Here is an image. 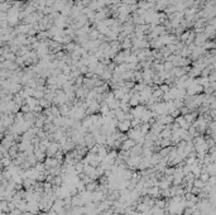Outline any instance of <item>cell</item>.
I'll return each mask as SVG.
<instances>
[{
	"label": "cell",
	"instance_id": "cell-1",
	"mask_svg": "<svg viewBox=\"0 0 216 215\" xmlns=\"http://www.w3.org/2000/svg\"><path fill=\"white\" fill-rule=\"evenodd\" d=\"M130 129H132V120L124 119V120H121V122H119V124H118V131H119V132L128 133Z\"/></svg>",
	"mask_w": 216,
	"mask_h": 215
},
{
	"label": "cell",
	"instance_id": "cell-2",
	"mask_svg": "<svg viewBox=\"0 0 216 215\" xmlns=\"http://www.w3.org/2000/svg\"><path fill=\"white\" fill-rule=\"evenodd\" d=\"M105 199H106V195H105L104 191L96 190V191L92 192V202L99 204V202H101V201H104Z\"/></svg>",
	"mask_w": 216,
	"mask_h": 215
},
{
	"label": "cell",
	"instance_id": "cell-3",
	"mask_svg": "<svg viewBox=\"0 0 216 215\" xmlns=\"http://www.w3.org/2000/svg\"><path fill=\"white\" fill-rule=\"evenodd\" d=\"M148 195L152 196L153 199H159V197H162V190L159 189V186H153L148 190Z\"/></svg>",
	"mask_w": 216,
	"mask_h": 215
},
{
	"label": "cell",
	"instance_id": "cell-4",
	"mask_svg": "<svg viewBox=\"0 0 216 215\" xmlns=\"http://www.w3.org/2000/svg\"><path fill=\"white\" fill-rule=\"evenodd\" d=\"M44 165H45V168H47V169L57 167V166H62V165H60V162L57 161L54 157H47L44 160Z\"/></svg>",
	"mask_w": 216,
	"mask_h": 215
},
{
	"label": "cell",
	"instance_id": "cell-5",
	"mask_svg": "<svg viewBox=\"0 0 216 215\" xmlns=\"http://www.w3.org/2000/svg\"><path fill=\"white\" fill-rule=\"evenodd\" d=\"M136 144V142L134 139H132V138H128L125 142H123L121 143V148H120V151H132L133 149V147Z\"/></svg>",
	"mask_w": 216,
	"mask_h": 215
},
{
	"label": "cell",
	"instance_id": "cell-6",
	"mask_svg": "<svg viewBox=\"0 0 216 215\" xmlns=\"http://www.w3.org/2000/svg\"><path fill=\"white\" fill-rule=\"evenodd\" d=\"M174 122H176V123H178V124H180V127H181L182 129H188L190 125H191V124H188V123L186 122V119H185V116H183V115L177 116V118L174 119Z\"/></svg>",
	"mask_w": 216,
	"mask_h": 215
},
{
	"label": "cell",
	"instance_id": "cell-7",
	"mask_svg": "<svg viewBox=\"0 0 216 215\" xmlns=\"http://www.w3.org/2000/svg\"><path fill=\"white\" fill-rule=\"evenodd\" d=\"M71 107L68 104H65V105H61L60 106V110H61V115L62 116H65V118H68V116H71Z\"/></svg>",
	"mask_w": 216,
	"mask_h": 215
},
{
	"label": "cell",
	"instance_id": "cell-8",
	"mask_svg": "<svg viewBox=\"0 0 216 215\" xmlns=\"http://www.w3.org/2000/svg\"><path fill=\"white\" fill-rule=\"evenodd\" d=\"M81 123H82V127L87 128V129H89L90 127H92V125H94V118H92V115H86V118H85V119H82Z\"/></svg>",
	"mask_w": 216,
	"mask_h": 215
},
{
	"label": "cell",
	"instance_id": "cell-9",
	"mask_svg": "<svg viewBox=\"0 0 216 215\" xmlns=\"http://www.w3.org/2000/svg\"><path fill=\"white\" fill-rule=\"evenodd\" d=\"M148 210H150V208L148 206L147 204H144V202H139L138 205H136V211L140 213V214H144V213H147Z\"/></svg>",
	"mask_w": 216,
	"mask_h": 215
},
{
	"label": "cell",
	"instance_id": "cell-10",
	"mask_svg": "<svg viewBox=\"0 0 216 215\" xmlns=\"http://www.w3.org/2000/svg\"><path fill=\"white\" fill-rule=\"evenodd\" d=\"M25 104H28L31 107H32V110H33V107L34 106H37V105H39V99H36V98H27L25 99Z\"/></svg>",
	"mask_w": 216,
	"mask_h": 215
},
{
	"label": "cell",
	"instance_id": "cell-11",
	"mask_svg": "<svg viewBox=\"0 0 216 215\" xmlns=\"http://www.w3.org/2000/svg\"><path fill=\"white\" fill-rule=\"evenodd\" d=\"M150 128H152V125L149 123H142V125L139 127V129H140V132L143 133L144 135H147L148 133L150 132Z\"/></svg>",
	"mask_w": 216,
	"mask_h": 215
},
{
	"label": "cell",
	"instance_id": "cell-12",
	"mask_svg": "<svg viewBox=\"0 0 216 215\" xmlns=\"http://www.w3.org/2000/svg\"><path fill=\"white\" fill-rule=\"evenodd\" d=\"M125 114H127V113H125V111L121 109V107H119V109L115 110V118H116L119 122H121V120L125 119Z\"/></svg>",
	"mask_w": 216,
	"mask_h": 215
},
{
	"label": "cell",
	"instance_id": "cell-13",
	"mask_svg": "<svg viewBox=\"0 0 216 215\" xmlns=\"http://www.w3.org/2000/svg\"><path fill=\"white\" fill-rule=\"evenodd\" d=\"M158 186H159V189H161V190H166V189H169L171 186H172V184H171L169 181H167L166 177H164L163 180L159 181V185H158Z\"/></svg>",
	"mask_w": 216,
	"mask_h": 215
},
{
	"label": "cell",
	"instance_id": "cell-14",
	"mask_svg": "<svg viewBox=\"0 0 216 215\" xmlns=\"http://www.w3.org/2000/svg\"><path fill=\"white\" fill-rule=\"evenodd\" d=\"M25 122V116H24V113H16L15 114V124H23Z\"/></svg>",
	"mask_w": 216,
	"mask_h": 215
},
{
	"label": "cell",
	"instance_id": "cell-15",
	"mask_svg": "<svg viewBox=\"0 0 216 215\" xmlns=\"http://www.w3.org/2000/svg\"><path fill=\"white\" fill-rule=\"evenodd\" d=\"M39 105H41L43 109H48V107H51L53 104L51 103V101H48L45 98H43V99H39Z\"/></svg>",
	"mask_w": 216,
	"mask_h": 215
},
{
	"label": "cell",
	"instance_id": "cell-16",
	"mask_svg": "<svg viewBox=\"0 0 216 215\" xmlns=\"http://www.w3.org/2000/svg\"><path fill=\"white\" fill-rule=\"evenodd\" d=\"M205 186H206V184L203 182L202 180H200V178H195V181H193V187H196V189H200V190H202Z\"/></svg>",
	"mask_w": 216,
	"mask_h": 215
},
{
	"label": "cell",
	"instance_id": "cell-17",
	"mask_svg": "<svg viewBox=\"0 0 216 215\" xmlns=\"http://www.w3.org/2000/svg\"><path fill=\"white\" fill-rule=\"evenodd\" d=\"M0 209H1V213H10L9 210V201L7 200H1V204H0Z\"/></svg>",
	"mask_w": 216,
	"mask_h": 215
},
{
	"label": "cell",
	"instance_id": "cell-18",
	"mask_svg": "<svg viewBox=\"0 0 216 215\" xmlns=\"http://www.w3.org/2000/svg\"><path fill=\"white\" fill-rule=\"evenodd\" d=\"M83 168H85V163H83L82 161H81V162H77L76 165H75V171H76L77 175L82 173V172H83Z\"/></svg>",
	"mask_w": 216,
	"mask_h": 215
},
{
	"label": "cell",
	"instance_id": "cell-19",
	"mask_svg": "<svg viewBox=\"0 0 216 215\" xmlns=\"http://www.w3.org/2000/svg\"><path fill=\"white\" fill-rule=\"evenodd\" d=\"M142 119H139V118H133L132 119V128H139L142 125Z\"/></svg>",
	"mask_w": 216,
	"mask_h": 215
},
{
	"label": "cell",
	"instance_id": "cell-20",
	"mask_svg": "<svg viewBox=\"0 0 216 215\" xmlns=\"http://www.w3.org/2000/svg\"><path fill=\"white\" fill-rule=\"evenodd\" d=\"M210 177H211V176H210V173L205 171V172H202V173L200 175V177H198V178L202 180L205 184H207V182H209V180H210Z\"/></svg>",
	"mask_w": 216,
	"mask_h": 215
},
{
	"label": "cell",
	"instance_id": "cell-21",
	"mask_svg": "<svg viewBox=\"0 0 216 215\" xmlns=\"http://www.w3.org/2000/svg\"><path fill=\"white\" fill-rule=\"evenodd\" d=\"M76 187H77V190H78L80 194H81V192H83V191H86V185H85L82 181H80V182L76 184Z\"/></svg>",
	"mask_w": 216,
	"mask_h": 215
},
{
	"label": "cell",
	"instance_id": "cell-22",
	"mask_svg": "<svg viewBox=\"0 0 216 215\" xmlns=\"http://www.w3.org/2000/svg\"><path fill=\"white\" fill-rule=\"evenodd\" d=\"M20 111H22V113H24V114H27V113H31V111H32V107L28 105V104H24V105H22Z\"/></svg>",
	"mask_w": 216,
	"mask_h": 215
},
{
	"label": "cell",
	"instance_id": "cell-23",
	"mask_svg": "<svg viewBox=\"0 0 216 215\" xmlns=\"http://www.w3.org/2000/svg\"><path fill=\"white\" fill-rule=\"evenodd\" d=\"M180 110H181V114H182V115H186V114H188V113H191L190 107H188V106H186V105L182 106Z\"/></svg>",
	"mask_w": 216,
	"mask_h": 215
},
{
	"label": "cell",
	"instance_id": "cell-24",
	"mask_svg": "<svg viewBox=\"0 0 216 215\" xmlns=\"http://www.w3.org/2000/svg\"><path fill=\"white\" fill-rule=\"evenodd\" d=\"M159 89H161V90H162V91H163L164 94H167V93H169L171 86H168L167 84H163V85H161V86H159Z\"/></svg>",
	"mask_w": 216,
	"mask_h": 215
},
{
	"label": "cell",
	"instance_id": "cell-25",
	"mask_svg": "<svg viewBox=\"0 0 216 215\" xmlns=\"http://www.w3.org/2000/svg\"><path fill=\"white\" fill-rule=\"evenodd\" d=\"M9 215H23V211L19 210V209H14V210H11L9 213Z\"/></svg>",
	"mask_w": 216,
	"mask_h": 215
},
{
	"label": "cell",
	"instance_id": "cell-26",
	"mask_svg": "<svg viewBox=\"0 0 216 215\" xmlns=\"http://www.w3.org/2000/svg\"><path fill=\"white\" fill-rule=\"evenodd\" d=\"M214 96H216V87H215V90H214V94H212Z\"/></svg>",
	"mask_w": 216,
	"mask_h": 215
}]
</instances>
